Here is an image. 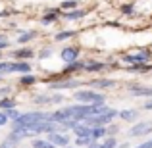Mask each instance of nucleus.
I'll return each mask as SVG.
<instances>
[{"instance_id":"1","label":"nucleus","mask_w":152,"mask_h":148,"mask_svg":"<svg viewBox=\"0 0 152 148\" xmlns=\"http://www.w3.org/2000/svg\"><path fill=\"white\" fill-rule=\"evenodd\" d=\"M73 98L79 104H91V106H98V104H106V96L102 93L94 89H75L73 90Z\"/></svg>"},{"instance_id":"2","label":"nucleus","mask_w":152,"mask_h":148,"mask_svg":"<svg viewBox=\"0 0 152 148\" xmlns=\"http://www.w3.org/2000/svg\"><path fill=\"white\" fill-rule=\"evenodd\" d=\"M46 119H50L48 112H21V115L12 123L18 127H29V125H35L39 121H46Z\"/></svg>"},{"instance_id":"3","label":"nucleus","mask_w":152,"mask_h":148,"mask_svg":"<svg viewBox=\"0 0 152 148\" xmlns=\"http://www.w3.org/2000/svg\"><path fill=\"white\" fill-rule=\"evenodd\" d=\"M114 117H118V110L108 108V110H104L102 114L89 115V117L85 119V123L87 125H110V123L114 121Z\"/></svg>"},{"instance_id":"4","label":"nucleus","mask_w":152,"mask_h":148,"mask_svg":"<svg viewBox=\"0 0 152 148\" xmlns=\"http://www.w3.org/2000/svg\"><path fill=\"white\" fill-rule=\"evenodd\" d=\"M85 81H77V79H60V81H52L48 83V89L50 90H75V89H81V85Z\"/></svg>"},{"instance_id":"5","label":"nucleus","mask_w":152,"mask_h":148,"mask_svg":"<svg viewBox=\"0 0 152 148\" xmlns=\"http://www.w3.org/2000/svg\"><path fill=\"white\" fill-rule=\"evenodd\" d=\"M33 102L37 106H54V104L64 102V94H60V93H56V94H35Z\"/></svg>"},{"instance_id":"6","label":"nucleus","mask_w":152,"mask_h":148,"mask_svg":"<svg viewBox=\"0 0 152 148\" xmlns=\"http://www.w3.org/2000/svg\"><path fill=\"white\" fill-rule=\"evenodd\" d=\"M150 56H152L150 50H139L137 54H127V56H123V62L133 63V66H145V63L150 60Z\"/></svg>"},{"instance_id":"7","label":"nucleus","mask_w":152,"mask_h":148,"mask_svg":"<svg viewBox=\"0 0 152 148\" xmlns=\"http://www.w3.org/2000/svg\"><path fill=\"white\" fill-rule=\"evenodd\" d=\"M60 17H62V10H60V8H48V10H46L45 14L41 15V19H39V21H41V25L48 27V25L58 23Z\"/></svg>"},{"instance_id":"8","label":"nucleus","mask_w":152,"mask_h":148,"mask_svg":"<svg viewBox=\"0 0 152 148\" xmlns=\"http://www.w3.org/2000/svg\"><path fill=\"white\" fill-rule=\"evenodd\" d=\"M152 133V121H139L129 129V137H146Z\"/></svg>"},{"instance_id":"9","label":"nucleus","mask_w":152,"mask_h":148,"mask_svg":"<svg viewBox=\"0 0 152 148\" xmlns=\"http://www.w3.org/2000/svg\"><path fill=\"white\" fill-rule=\"evenodd\" d=\"M46 141L52 142L56 148H64V146H67V144H71V141H69V137H67L64 131H56V133H50V135H46Z\"/></svg>"},{"instance_id":"10","label":"nucleus","mask_w":152,"mask_h":148,"mask_svg":"<svg viewBox=\"0 0 152 148\" xmlns=\"http://www.w3.org/2000/svg\"><path fill=\"white\" fill-rule=\"evenodd\" d=\"M79 54H81V50H79L77 46H64V48L60 50V58H62L66 63L79 60Z\"/></svg>"},{"instance_id":"11","label":"nucleus","mask_w":152,"mask_h":148,"mask_svg":"<svg viewBox=\"0 0 152 148\" xmlns=\"http://www.w3.org/2000/svg\"><path fill=\"white\" fill-rule=\"evenodd\" d=\"M35 56H37V52L31 48V46H23V48L12 50V58H14V60H23V62H29V60L35 58Z\"/></svg>"},{"instance_id":"12","label":"nucleus","mask_w":152,"mask_h":148,"mask_svg":"<svg viewBox=\"0 0 152 148\" xmlns=\"http://www.w3.org/2000/svg\"><path fill=\"white\" fill-rule=\"evenodd\" d=\"M29 71H33V66H31L29 62H23V60H14V62H10V73H29Z\"/></svg>"},{"instance_id":"13","label":"nucleus","mask_w":152,"mask_h":148,"mask_svg":"<svg viewBox=\"0 0 152 148\" xmlns=\"http://www.w3.org/2000/svg\"><path fill=\"white\" fill-rule=\"evenodd\" d=\"M87 85L94 90H104V89H114L115 81L114 79H93V81H87Z\"/></svg>"},{"instance_id":"14","label":"nucleus","mask_w":152,"mask_h":148,"mask_svg":"<svg viewBox=\"0 0 152 148\" xmlns=\"http://www.w3.org/2000/svg\"><path fill=\"white\" fill-rule=\"evenodd\" d=\"M87 15V10H83V8H75V10H69V12H62V17L66 19V21H79V19H83Z\"/></svg>"},{"instance_id":"15","label":"nucleus","mask_w":152,"mask_h":148,"mask_svg":"<svg viewBox=\"0 0 152 148\" xmlns=\"http://www.w3.org/2000/svg\"><path fill=\"white\" fill-rule=\"evenodd\" d=\"M106 67L108 66L104 62H98V60H87L83 71H87V73H98V71H104Z\"/></svg>"},{"instance_id":"16","label":"nucleus","mask_w":152,"mask_h":148,"mask_svg":"<svg viewBox=\"0 0 152 148\" xmlns=\"http://www.w3.org/2000/svg\"><path fill=\"white\" fill-rule=\"evenodd\" d=\"M133 96H152V87H142V85H129L127 87Z\"/></svg>"},{"instance_id":"17","label":"nucleus","mask_w":152,"mask_h":148,"mask_svg":"<svg viewBox=\"0 0 152 148\" xmlns=\"http://www.w3.org/2000/svg\"><path fill=\"white\" fill-rule=\"evenodd\" d=\"M35 39H37V31H21V33L18 35V39H15V42H18V44H29Z\"/></svg>"},{"instance_id":"18","label":"nucleus","mask_w":152,"mask_h":148,"mask_svg":"<svg viewBox=\"0 0 152 148\" xmlns=\"http://www.w3.org/2000/svg\"><path fill=\"white\" fill-rule=\"evenodd\" d=\"M83 67H85V62H81V60H75V62H69L66 67H64L62 73L71 75V73H77V71H83Z\"/></svg>"},{"instance_id":"19","label":"nucleus","mask_w":152,"mask_h":148,"mask_svg":"<svg viewBox=\"0 0 152 148\" xmlns=\"http://www.w3.org/2000/svg\"><path fill=\"white\" fill-rule=\"evenodd\" d=\"M18 83L21 87H33L35 83H37V75L33 73V71H29V73H21L18 79Z\"/></svg>"},{"instance_id":"20","label":"nucleus","mask_w":152,"mask_h":148,"mask_svg":"<svg viewBox=\"0 0 152 148\" xmlns=\"http://www.w3.org/2000/svg\"><path fill=\"white\" fill-rule=\"evenodd\" d=\"M91 137H93L94 141H100V139L108 137L106 125H91Z\"/></svg>"},{"instance_id":"21","label":"nucleus","mask_w":152,"mask_h":148,"mask_svg":"<svg viewBox=\"0 0 152 148\" xmlns=\"http://www.w3.org/2000/svg\"><path fill=\"white\" fill-rule=\"evenodd\" d=\"M71 131H73L75 137H87V135H91V125H87L85 121H79Z\"/></svg>"},{"instance_id":"22","label":"nucleus","mask_w":152,"mask_h":148,"mask_svg":"<svg viewBox=\"0 0 152 148\" xmlns=\"http://www.w3.org/2000/svg\"><path fill=\"white\" fill-rule=\"evenodd\" d=\"M75 35H77V31H73V29H64V31H60V33L54 35V41H56V42H64V41H69V39H73Z\"/></svg>"},{"instance_id":"23","label":"nucleus","mask_w":152,"mask_h":148,"mask_svg":"<svg viewBox=\"0 0 152 148\" xmlns=\"http://www.w3.org/2000/svg\"><path fill=\"white\" fill-rule=\"evenodd\" d=\"M118 115L123 119V121H129V123H133V121H137V117H139V112H137V110H121V112H118Z\"/></svg>"},{"instance_id":"24","label":"nucleus","mask_w":152,"mask_h":148,"mask_svg":"<svg viewBox=\"0 0 152 148\" xmlns=\"http://www.w3.org/2000/svg\"><path fill=\"white\" fill-rule=\"evenodd\" d=\"M12 108H18V100L14 96H2L0 98V110H12Z\"/></svg>"},{"instance_id":"25","label":"nucleus","mask_w":152,"mask_h":148,"mask_svg":"<svg viewBox=\"0 0 152 148\" xmlns=\"http://www.w3.org/2000/svg\"><path fill=\"white\" fill-rule=\"evenodd\" d=\"M31 148H56V146L52 142H48L46 139L35 137V139H31Z\"/></svg>"},{"instance_id":"26","label":"nucleus","mask_w":152,"mask_h":148,"mask_svg":"<svg viewBox=\"0 0 152 148\" xmlns=\"http://www.w3.org/2000/svg\"><path fill=\"white\" fill-rule=\"evenodd\" d=\"M75 8H79V0H62L60 2L62 12H69V10H75Z\"/></svg>"},{"instance_id":"27","label":"nucleus","mask_w":152,"mask_h":148,"mask_svg":"<svg viewBox=\"0 0 152 148\" xmlns=\"http://www.w3.org/2000/svg\"><path fill=\"white\" fill-rule=\"evenodd\" d=\"M91 142H94V139L91 137V135H87V137H75L73 144L77 146V148H79V146H83V148H85V146H89Z\"/></svg>"},{"instance_id":"28","label":"nucleus","mask_w":152,"mask_h":148,"mask_svg":"<svg viewBox=\"0 0 152 148\" xmlns=\"http://www.w3.org/2000/svg\"><path fill=\"white\" fill-rule=\"evenodd\" d=\"M19 144H21L19 141H15V139H12V137H6L0 142V148H18Z\"/></svg>"},{"instance_id":"29","label":"nucleus","mask_w":152,"mask_h":148,"mask_svg":"<svg viewBox=\"0 0 152 148\" xmlns=\"http://www.w3.org/2000/svg\"><path fill=\"white\" fill-rule=\"evenodd\" d=\"M100 148H118V141H115V137H106V141L100 142Z\"/></svg>"},{"instance_id":"30","label":"nucleus","mask_w":152,"mask_h":148,"mask_svg":"<svg viewBox=\"0 0 152 148\" xmlns=\"http://www.w3.org/2000/svg\"><path fill=\"white\" fill-rule=\"evenodd\" d=\"M4 112H6V115H8V119H10V121H15V119L21 115V112H19L18 108H12V110H4Z\"/></svg>"},{"instance_id":"31","label":"nucleus","mask_w":152,"mask_h":148,"mask_svg":"<svg viewBox=\"0 0 152 148\" xmlns=\"http://www.w3.org/2000/svg\"><path fill=\"white\" fill-rule=\"evenodd\" d=\"M52 54H54V52H52V48L48 46V48H42V52H39L37 58H39V60H46V58H50Z\"/></svg>"},{"instance_id":"32","label":"nucleus","mask_w":152,"mask_h":148,"mask_svg":"<svg viewBox=\"0 0 152 148\" xmlns=\"http://www.w3.org/2000/svg\"><path fill=\"white\" fill-rule=\"evenodd\" d=\"M106 131H108V137H115V133H118V125H112V123H110V127H106Z\"/></svg>"},{"instance_id":"33","label":"nucleus","mask_w":152,"mask_h":148,"mask_svg":"<svg viewBox=\"0 0 152 148\" xmlns=\"http://www.w3.org/2000/svg\"><path fill=\"white\" fill-rule=\"evenodd\" d=\"M10 93H12V87H0V98L10 96Z\"/></svg>"},{"instance_id":"34","label":"nucleus","mask_w":152,"mask_h":148,"mask_svg":"<svg viewBox=\"0 0 152 148\" xmlns=\"http://www.w3.org/2000/svg\"><path fill=\"white\" fill-rule=\"evenodd\" d=\"M8 121H10V119H8V115H6V112H0V127H4V125H6V123Z\"/></svg>"},{"instance_id":"35","label":"nucleus","mask_w":152,"mask_h":148,"mask_svg":"<svg viewBox=\"0 0 152 148\" xmlns=\"http://www.w3.org/2000/svg\"><path fill=\"white\" fill-rule=\"evenodd\" d=\"M121 12H123V14H133V4H125V6H121Z\"/></svg>"},{"instance_id":"36","label":"nucleus","mask_w":152,"mask_h":148,"mask_svg":"<svg viewBox=\"0 0 152 148\" xmlns=\"http://www.w3.org/2000/svg\"><path fill=\"white\" fill-rule=\"evenodd\" d=\"M135 148H152V139H148V141H145V142H141V144L135 146Z\"/></svg>"},{"instance_id":"37","label":"nucleus","mask_w":152,"mask_h":148,"mask_svg":"<svg viewBox=\"0 0 152 148\" xmlns=\"http://www.w3.org/2000/svg\"><path fill=\"white\" fill-rule=\"evenodd\" d=\"M8 46H10V41H0V52H4Z\"/></svg>"},{"instance_id":"38","label":"nucleus","mask_w":152,"mask_h":148,"mask_svg":"<svg viewBox=\"0 0 152 148\" xmlns=\"http://www.w3.org/2000/svg\"><path fill=\"white\" fill-rule=\"evenodd\" d=\"M85 148H100V142L94 141V142H91V144H89V146H85Z\"/></svg>"},{"instance_id":"39","label":"nucleus","mask_w":152,"mask_h":148,"mask_svg":"<svg viewBox=\"0 0 152 148\" xmlns=\"http://www.w3.org/2000/svg\"><path fill=\"white\" fill-rule=\"evenodd\" d=\"M145 110H152V100H146L145 102Z\"/></svg>"},{"instance_id":"40","label":"nucleus","mask_w":152,"mask_h":148,"mask_svg":"<svg viewBox=\"0 0 152 148\" xmlns=\"http://www.w3.org/2000/svg\"><path fill=\"white\" fill-rule=\"evenodd\" d=\"M0 41H8V37H6V35H2V33H0Z\"/></svg>"},{"instance_id":"41","label":"nucleus","mask_w":152,"mask_h":148,"mask_svg":"<svg viewBox=\"0 0 152 148\" xmlns=\"http://www.w3.org/2000/svg\"><path fill=\"white\" fill-rule=\"evenodd\" d=\"M119 148H129V144H127V142H125V144H121Z\"/></svg>"},{"instance_id":"42","label":"nucleus","mask_w":152,"mask_h":148,"mask_svg":"<svg viewBox=\"0 0 152 148\" xmlns=\"http://www.w3.org/2000/svg\"><path fill=\"white\" fill-rule=\"evenodd\" d=\"M64 148H77V146H75V144H73V146H71V144H67V146H64Z\"/></svg>"},{"instance_id":"43","label":"nucleus","mask_w":152,"mask_h":148,"mask_svg":"<svg viewBox=\"0 0 152 148\" xmlns=\"http://www.w3.org/2000/svg\"><path fill=\"white\" fill-rule=\"evenodd\" d=\"M0 54H2V52H0Z\"/></svg>"}]
</instances>
